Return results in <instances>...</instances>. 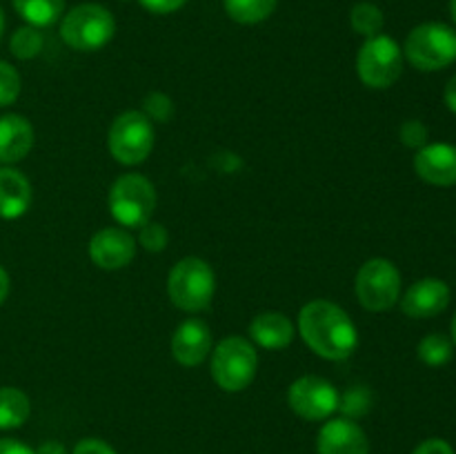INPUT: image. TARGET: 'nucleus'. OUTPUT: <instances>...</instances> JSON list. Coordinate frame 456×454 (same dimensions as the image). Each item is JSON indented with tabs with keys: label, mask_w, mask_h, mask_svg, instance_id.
Returning a JSON list of instances; mask_svg holds the SVG:
<instances>
[{
	"label": "nucleus",
	"mask_w": 456,
	"mask_h": 454,
	"mask_svg": "<svg viewBox=\"0 0 456 454\" xmlns=\"http://www.w3.org/2000/svg\"><path fill=\"white\" fill-rule=\"evenodd\" d=\"M298 332L316 354L328 361L352 356L359 332L347 312L332 301H312L298 314Z\"/></svg>",
	"instance_id": "1"
},
{
	"label": "nucleus",
	"mask_w": 456,
	"mask_h": 454,
	"mask_svg": "<svg viewBox=\"0 0 456 454\" xmlns=\"http://www.w3.org/2000/svg\"><path fill=\"white\" fill-rule=\"evenodd\" d=\"M216 289V276L209 263L199 256H187L172 267L167 279V294L183 312L208 310Z\"/></svg>",
	"instance_id": "2"
},
{
	"label": "nucleus",
	"mask_w": 456,
	"mask_h": 454,
	"mask_svg": "<svg viewBox=\"0 0 456 454\" xmlns=\"http://www.w3.org/2000/svg\"><path fill=\"white\" fill-rule=\"evenodd\" d=\"M116 34V20L102 4H76L61 20V38L76 52H98Z\"/></svg>",
	"instance_id": "3"
},
{
	"label": "nucleus",
	"mask_w": 456,
	"mask_h": 454,
	"mask_svg": "<svg viewBox=\"0 0 456 454\" xmlns=\"http://www.w3.org/2000/svg\"><path fill=\"white\" fill-rule=\"evenodd\" d=\"M403 56L419 71H439L456 61V31L444 22H423L405 38Z\"/></svg>",
	"instance_id": "4"
},
{
	"label": "nucleus",
	"mask_w": 456,
	"mask_h": 454,
	"mask_svg": "<svg viewBox=\"0 0 456 454\" xmlns=\"http://www.w3.org/2000/svg\"><path fill=\"white\" fill-rule=\"evenodd\" d=\"M212 377L225 392H240L254 381L258 354L252 343L243 336L223 338L212 352Z\"/></svg>",
	"instance_id": "5"
},
{
	"label": "nucleus",
	"mask_w": 456,
	"mask_h": 454,
	"mask_svg": "<svg viewBox=\"0 0 456 454\" xmlns=\"http://www.w3.org/2000/svg\"><path fill=\"white\" fill-rule=\"evenodd\" d=\"M356 71L363 85L372 89H387L403 74V49L395 38L377 34L363 43L356 58Z\"/></svg>",
	"instance_id": "6"
},
{
	"label": "nucleus",
	"mask_w": 456,
	"mask_h": 454,
	"mask_svg": "<svg viewBox=\"0 0 456 454\" xmlns=\"http://www.w3.org/2000/svg\"><path fill=\"white\" fill-rule=\"evenodd\" d=\"M110 209L123 227H142L156 209V190L141 174H125L111 185Z\"/></svg>",
	"instance_id": "7"
},
{
	"label": "nucleus",
	"mask_w": 456,
	"mask_h": 454,
	"mask_svg": "<svg viewBox=\"0 0 456 454\" xmlns=\"http://www.w3.org/2000/svg\"><path fill=\"white\" fill-rule=\"evenodd\" d=\"M154 125L142 111H125L110 129V151L118 163L138 165L154 150Z\"/></svg>",
	"instance_id": "8"
},
{
	"label": "nucleus",
	"mask_w": 456,
	"mask_h": 454,
	"mask_svg": "<svg viewBox=\"0 0 456 454\" xmlns=\"http://www.w3.org/2000/svg\"><path fill=\"white\" fill-rule=\"evenodd\" d=\"M356 296L370 312H386L401 298V274L387 258H370L356 274Z\"/></svg>",
	"instance_id": "9"
},
{
	"label": "nucleus",
	"mask_w": 456,
	"mask_h": 454,
	"mask_svg": "<svg viewBox=\"0 0 456 454\" xmlns=\"http://www.w3.org/2000/svg\"><path fill=\"white\" fill-rule=\"evenodd\" d=\"M289 408L305 421H325L341 408L337 387L321 377H301L289 385Z\"/></svg>",
	"instance_id": "10"
},
{
	"label": "nucleus",
	"mask_w": 456,
	"mask_h": 454,
	"mask_svg": "<svg viewBox=\"0 0 456 454\" xmlns=\"http://www.w3.org/2000/svg\"><path fill=\"white\" fill-rule=\"evenodd\" d=\"M136 254V239L120 227H105L89 240V256L102 270H120L129 265Z\"/></svg>",
	"instance_id": "11"
},
{
	"label": "nucleus",
	"mask_w": 456,
	"mask_h": 454,
	"mask_svg": "<svg viewBox=\"0 0 456 454\" xmlns=\"http://www.w3.org/2000/svg\"><path fill=\"white\" fill-rule=\"evenodd\" d=\"M450 303V288L445 280L441 279H428L417 280L408 288L405 296L401 298V310L410 319H432V316L441 314Z\"/></svg>",
	"instance_id": "12"
},
{
	"label": "nucleus",
	"mask_w": 456,
	"mask_h": 454,
	"mask_svg": "<svg viewBox=\"0 0 456 454\" xmlns=\"http://www.w3.org/2000/svg\"><path fill=\"white\" fill-rule=\"evenodd\" d=\"M212 352V329L205 320L187 319L172 336V356L185 368H196Z\"/></svg>",
	"instance_id": "13"
},
{
	"label": "nucleus",
	"mask_w": 456,
	"mask_h": 454,
	"mask_svg": "<svg viewBox=\"0 0 456 454\" xmlns=\"http://www.w3.org/2000/svg\"><path fill=\"white\" fill-rule=\"evenodd\" d=\"M319 454H370L365 432L352 418H332L325 423L316 439Z\"/></svg>",
	"instance_id": "14"
},
{
	"label": "nucleus",
	"mask_w": 456,
	"mask_h": 454,
	"mask_svg": "<svg viewBox=\"0 0 456 454\" xmlns=\"http://www.w3.org/2000/svg\"><path fill=\"white\" fill-rule=\"evenodd\" d=\"M419 178L436 187L456 185V147L448 142H432L414 156Z\"/></svg>",
	"instance_id": "15"
},
{
	"label": "nucleus",
	"mask_w": 456,
	"mask_h": 454,
	"mask_svg": "<svg viewBox=\"0 0 456 454\" xmlns=\"http://www.w3.org/2000/svg\"><path fill=\"white\" fill-rule=\"evenodd\" d=\"M34 147V127L20 114L0 116V163L13 165Z\"/></svg>",
	"instance_id": "16"
},
{
	"label": "nucleus",
	"mask_w": 456,
	"mask_h": 454,
	"mask_svg": "<svg viewBox=\"0 0 456 454\" xmlns=\"http://www.w3.org/2000/svg\"><path fill=\"white\" fill-rule=\"evenodd\" d=\"M31 205V185L13 167H0V218H20Z\"/></svg>",
	"instance_id": "17"
},
{
	"label": "nucleus",
	"mask_w": 456,
	"mask_h": 454,
	"mask_svg": "<svg viewBox=\"0 0 456 454\" xmlns=\"http://www.w3.org/2000/svg\"><path fill=\"white\" fill-rule=\"evenodd\" d=\"M249 336L265 350H283L294 341V323L281 312H263L249 325Z\"/></svg>",
	"instance_id": "18"
},
{
	"label": "nucleus",
	"mask_w": 456,
	"mask_h": 454,
	"mask_svg": "<svg viewBox=\"0 0 456 454\" xmlns=\"http://www.w3.org/2000/svg\"><path fill=\"white\" fill-rule=\"evenodd\" d=\"M18 16L31 27H52L65 12V0H12Z\"/></svg>",
	"instance_id": "19"
},
{
	"label": "nucleus",
	"mask_w": 456,
	"mask_h": 454,
	"mask_svg": "<svg viewBox=\"0 0 456 454\" xmlns=\"http://www.w3.org/2000/svg\"><path fill=\"white\" fill-rule=\"evenodd\" d=\"M31 403L18 387H0V430L20 427L29 418Z\"/></svg>",
	"instance_id": "20"
},
{
	"label": "nucleus",
	"mask_w": 456,
	"mask_h": 454,
	"mask_svg": "<svg viewBox=\"0 0 456 454\" xmlns=\"http://www.w3.org/2000/svg\"><path fill=\"white\" fill-rule=\"evenodd\" d=\"M279 0H223L227 16L240 25H258L274 13Z\"/></svg>",
	"instance_id": "21"
},
{
	"label": "nucleus",
	"mask_w": 456,
	"mask_h": 454,
	"mask_svg": "<svg viewBox=\"0 0 456 454\" xmlns=\"http://www.w3.org/2000/svg\"><path fill=\"white\" fill-rule=\"evenodd\" d=\"M383 12L374 3H356L350 12V25L356 34L372 38L383 29Z\"/></svg>",
	"instance_id": "22"
},
{
	"label": "nucleus",
	"mask_w": 456,
	"mask_h": 454,
	"mask_svg": "<svg viewBox=\"0 0 456 454\" xmlns=\"http://www.w3.org/2000/svg\"><path fill=\"white\" fill-rule=\"evenodd\" d=\"M419 359L430 368H441L452 359V341L445 334H428L421 343H419Z\"/></svg>",
	"instance_id": "23"
},
{
	"label": "nucleus",
	"mask_w": 456,
	"mask_h": 454,
	"mask_svg": "<svg viewBox=\"0 0 456 454\" xmlns=\"http://www.w3.org/2000/svg\"><path fill=\"white\" fill-rule=\"evenodd\" d=\"M43 34L38 31V27H20V29H16V34L12 36V43H9V47H12V53L16 58H20V61H29V58L38 56L40 49H43Z\"/></svg>",
	"instance_id": "24"
},
{
	"label": "nucleus",
	"mask_w": 456,
	"mask_h": 454,
	"mask_svg": "<svg viewBox=\"0 0 456 454\" xmlns=\"http://www.w3.org/2000/svg\"><path fill=\"white\" fill-rule=\"evenodd\" d=\"M20 96V76L9 62L0 61V107L16 102Z\"/></svg>",
	"instance_id": "25"
},
{
	"label": "nucleus",
	"mask_w": 456,
	"mask_h": 454,
	"mask_svg": "<svg viewBox=\"0 0 456 454\" xmlns=\"http://www.w3.org/2000/svg\"><path fill=\"white\" fill-rule=\"evenodd\" d=\"M167 230H165L160 223H145V225L141 227V234H138V240H141L142 247L147 249V252H163L165 245H167Z\"/></svg>",
	"instance_id": "26"
},
{
	"label": "nucleus",
	"mask_w": 456,
	"mask_h": 454,
	"mask_svg": "<svg viewBox=\"0 0 456 454\" xmlns=\"http://www.w3.org/2000/svg\"><path fill=\"white\" fill-rule=\"evenodd\" d=\"M172 101H169L165 93H150V96L145 98V111H142V114L150 120H160V123H165V120L172 116Z\"/></svg>",
	"instance_id": "27"
},
{
	"label": "nucleus",
	"mask_w": 456,
	"mask_h": 454,
	"mask_svg": "<svg viewBox=\"0 0 456 454\" xmlns=\"http://www.w3.org/2000/svg\"><path fill=\"white\" fill-rule=\"evenodd\" d=\"M401 141L412 150H421L428 142V127L421 120H408V123L401 125Z\"/></svg>",
	"instance_id": "28"
},
{
	"label": "nucleus",
	"mask_w": 456,
	"mask_h": 454,
	"mask_svg": "<svg viewBox=\"0 0 456 454\" xmlns=\"http://www.w3.org/2000/svg\"><path fill=\"white\" fill-rule=\"evenodd\" d=\"M138 3H141L147 12L165 16V13L178 12V9H181L187 0H138Z\"/></svg>",
	"instance_id": "29"
},
{
	"label": "nucleus",
	"mask_w": 456,
	"mask_h": 454,
	"mask_svg": "<svg viewBox=\"0 0 456 454\" xmlns=\"http://www.w3.org/2000/svg\"><path fill=\"white\" fill-rule=\"evenodd\" d=\"M74 454H116L110 443L101 439H83L76 443Z\"/></svg>",
	"instance_id": "30"
},
{
	"label": "nucleus",
	"mask_w": 456,
	"mask_h": 454,
	"mask_svg": "<svg viewBox=\"0 0 456 454\" xmlns=\"http://www.w3.org/2000/svg\"><path fill=\"white\" fill-rule=\"evenodd\" d=\"M412 454H454V448L444 439H428Z\"/></svg>",
	"instance_id": "31"
},
{
	"label": "nucleus",
	"mask_w": 456,
	"mask_h": 454,
	"mask_svg": "<svg viewBox=\"0 0 456 454\" xmlns=\"http://www.w3.org/2000/svg\"><path fill=\"white\" fill-rule=\"evenodd\" d=\"M0 454H36L29 445L16 439H0Z\"/></svg>",
	"instance_id": "32"
},
{
	"label": "nucleus",
	"mask_w": 456,
	"mask_h": 454,
	"mask_svg": "<svg viewBox=\"0 0 456 454\" xmlns=\"http://www.w3.org/2000/svg\"><path fill=\"white\" fill-rule=\"evenodd\" d=\"M444 101H445V107H448L452 114H456V74L448 80V85H445Z\"/></svg>",
	"instance_id": "33"
},
{
	"label": "nucleus",
	"mask_w": 456,
	"mask_h": 454,
	"mask_svg": "<svg viewBox=\"0 0 456 454\" xmlns=\"http://www.w3.org/2000/svg\"><path fill=\"white\" fill-rule=\"evenodd\" d=\"M36 454H67V452L65 448H62V443H58V441H47V443H43L38 450H36Z\"/></svg>",
	"instance_id": "34"
},
{
	"label": "nucleus",
	"mask_w": 456,
	"mask_h": 454,
	"mask_svg": "<svg viewBox=\"0 0 456 454\" xmlns=\"http://www.w3.org/2000/svg\"><path fill=\"white\" fill-rule=\"evenodd\" d=\"M7 294H9V274H7V270L0 265V305L4 303Z\"/></svg>",
	"instance_id": "35"
},
{
	"label": "nucleus",
	"mask_w": 456,
	"mask_h": 454,
	"mask_svg": "<svg viewBox=\"0 0 456 454\" xmlns=\"http://www.w3.org/2000/svg\"><path fill=\"white\" fill-rule=\"evenodd\" d=\"M450 16H452V20L456 25V0H450Z\"/></svg>",
	"instance_id": "36"
},
{
	"label": "nucleus",
	"mask_w": 456,
	"mask_h": 454,
	"mask_svg": "<svg viewBox=\"0 0 456 454\" xmlns=\"http://www.w3.org/2000/svg\"><path fill=\"white\" fill-rule=\"evenodd\" d=\"M450 334H452V343L456 345V314H454V319H452V325H450Z\"/></svg>",
	"instance_id": "37"
},
{
	"label": "nucleus",
	"mask_w": 456,
	"mask_h": 454,
	"mask_svg": "<svg viewBox=\"0 0 456 454\" xmlns=\"http://www.w3.org/2000/svg\"><path fill=\"white\" fill-rule=\"evenodd\" d=\"M3 31H4V13L0 9V38H3Z\"/></svg>",
	"instance_id": "38"
}]
</instances>
